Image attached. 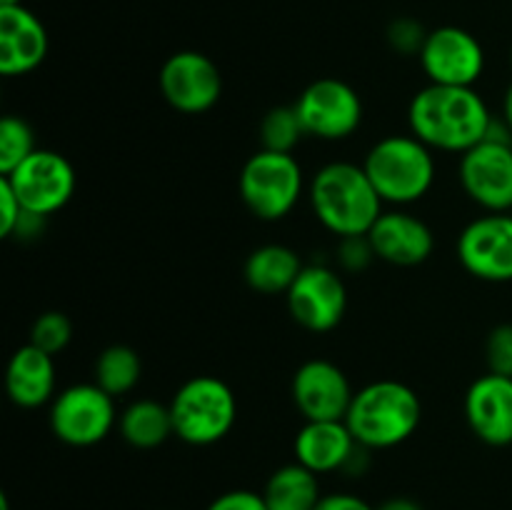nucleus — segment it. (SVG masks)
I'll return each instance as SVG.
<instances>
[{
  "mask_svg": "<svg viewBox=\"0 0 512 510\" xmlns=\"http://www.w3.org/2000/svg\"><path fill=\"white\" fill-rule=\"evenodd\" d=\"M493 113L475 88L425 85L408 105L410 133L430 150L468 153L488 138Z\"/></svg>",
  "mask_w": 512,
  "mask_h": 510,
  "instance_id": "obj_1",
  "label": "nucleus"
},
{
  "mask_svg": "<svg viewBox=\"0 0 512 510\" xmlns=\"http://www.w3.org/2000/svg\"><path fill=\"white\" fill-rule=\"evenodd\" d=\"M308 198L318 223L338 238L368 235L383 215V198L365 168L348 160L323 165L310 180Z\"/></svg>",
  "mask_w": 512,
  "mask_h": 510,
  "instance_id": "obj_2",
  "label": "nucleus"
},
{
  "mask_svg": "<svg viewBox=\"0 0 512 510\" xmlns=\"http://www.w3.org/2000/svg\"><path fill=\"white\" fill-rule=\"evenodd\" d=\"M423 420V403L410 385L400 380H373L355 390L345 423L358 445L385 450L405 443Z\"/></svg>",
  "mask_w": 512,
  "mask_h": 510,
  "instance_id": "obj_3",
  "label": "nucleus"
},
{
  "mask_svg": "<svg viewBox=\"0 0 512 510\" xmlns=\"http://www.w3.org/2000/svg\"><path fill=\"white\" fill-rule=\"evenodd\" d=\"M363 168L383 203L400 208L423 200L435 183L433 150L413 133L378 140L365 155Z\"/></svg>",
  "mask_w": 512,
  "mask_h": 510,
  "instance_id": "obj_4",
  "label": "nucleus"
},
{
  "mask_svg": "<svg viewBox=\"0 0 512 510\" xmlns=\"http://www.w3.org/2000/svg\"><path fill=\"white\" fill-rule=\"evenodd\" d=\"M173 428L183 443L213 445L233 430L238 400L230 385L215 375H195L170 400Z\"/></svg>",
  "mask_w": 512,
  "mask_h": 510,
  "instance_id": "obj_5",
  "label": "nucleus"
},
{
  "mask_svg": "<svg viewBox=\"0 0 512 510\" xmlns=\"http://www.w3.org/2000/svg\"><path fill=\"white\" fill-rule=\"evenodd\" d=\"M303 168L293 153L263 150L250 155L240 170V198L245 208L265 223L288 218L303 195Z\"/></svg>",
  "mask_w": 512,
  "mask_h": 510,
  "instance_id": "obj_6",
  "label": "nucleus"
},
{
  "mask_svg": "<svg viewBox=\"0 0 512 510\" xmlns=\"http://www.w3.org/2000/svg\"><path fill=\"white\" fill-rule=\"evenodd\" d=\"M115 398L98 383H75L60 390L50 403V430L55 438L73 448H90L113 430Z\"/></svg>",
  "mask_w": 512,
  "mask_h": 510,
  "instance_id": "obj_7",
  "label": "nucleus"
},
{
  "mask_svg": "<svg viewBox=\"0 0 512 510\" xmlns=\"http://www.w3.org/2000/svg\"><path fill=\"white\" fill-rule=\"evenodd\" d=\"M295 110L308 138L345 140L363 123L358 90L340 78H318L300 93Z\"/></svg>",
  "mask_w": 512,
  "mask_h": 510,
  "instance_id": "obj_8",
  "label": "nucleus"
},
{
  "mask_svg": "<svg viewBox=\"0 0 512 510\" xmlns=\"http://www.w3.org/2000/svg\"><path fill=\"white\" fill-rule=\"evenodd\" d=\"M0 178L8 180L23 210L40 215V218H50L53 213L63 210L78 185L70 160L45 148H38L13 173L0 175Z\"/></svg>",
  "mask_w": 512,
  "mask_h": 510,
  "instance_id": "obj_9",
  "label": "nucleus"
},
{
  "mask_svg": "<svg viewBox=\"0 0 512 510\" xmlns=\"http://www.w3.org/2000/svg\"><path fill=\"white\" fill-rule=\"evenodd\" d=\"M418 58L423 73L435 85L475 88L485 73V48L470 30L458 25L430 30Z\"/></svg>",
  "mask_w": 512,
  "mask_h": 510,
  "instance_id": "obj_10",
  "label": "nucleus"
},
{
  "mask_svg": "<svg viewBox=\"0 0 512 510\" xmlns=\"http://www.w3.org/2000/svg\"><path fill=\"white\" fill-rule=\"evenodd\" d=\"M460 185L488 213L512 210V140L485 138L460 155Z\"/></svg>",
  "mask_w": 512,
  "mask_h": 510,
  "instance_id": "obj_11",
  "label": "nucleus"
},
{
  "mask_svg": "<svg viewBox=\"0 0 512 510\" xmlns=\"http://www.w3.org/2000/svg\"><path fill=\"white\" fill-rule=\"evenodd\" d=\"M285 298L295 323L310 333H328L338 328L348 310L345 280L328 265H305Z\"/></svg>",
  "mask_w": 512,
  "mask_h": 510,
  "instance_id": "obj_12",
  "label": "nucleus"
},
{
  "mask_svg": "<svg viewBox=\"0 0 512 510\" xmlns=\"http://www.w3.org/2000/svg\"><path fill=\"white\" fill-rule=\"evenodd\" d=\"M160 93L170 108L185 115H200L223 95L220 68L198 50H178L163 63L158 75Z\"/></svg>",
  "mask_w": 512,
  "mask_h": 510,
  "instance_id": "obj_13",
  "label": "nucleus"
},
{
  "mask_svg": "<svg viewBox=\"0 0 512 510\" xmlns=\"http://www.w3.org/2000/svg\"><path fill=\"white\" fill-rule=\"evenodd\" d=\"M458 260L473 278L485 283L512 280V215L485 213L463 228Z\"/></svg>",
  "mask_w": 512,
  "mask_h": 510,
  "instance_id": "obj_14",
  "label": "nucleus"
},
{
  "mask_svg": "<svg viewBox=\"0 0 512 510\" xmlns=\"http://www.w3.org/2000/svg\"><path fill=\"white\" fill-rule=\"evenodd\" d=\"M290 395L305 420H345L355 390L343 368L315 358L295 370Z\"/></svg>",
  "mask_w": 512,
  "mask_h": 510,
  "instance_id": "obj_15",
  "label": "nucleus"
},
{
  "mask_svg": "<svg viewBox=\"0 0 512 510\" xmlns=\"http://www.w3.org/2000/svg\"><path fill=\"white\" fill-rule=\"evenodd\" d=\"M465 420L478 440L493 448L512 443V378L485 373L465 393Z\"/></svg>",
  "mask_w": 512,
  "mask_h": 510,
  "instance_id": "obj_16",
  "label": "nucleus"
},
{
  "mask_svg": "<svg viewBox=\"0 0 512 510\" xmlns=\"http://www.w3.org/2000/svg\"><path fill=\"white\" fill-rule=\"evenodd\" d=\"M48 30L25 5H0V73L5 78L33 73L48 55Z\"/></svg>",
  "mask_w": 512,
  "mask_h": 510,
  "instance_id": "obj_17",
  "label": "nucleus"
},
{
  "mask_svg": "<svg viewBox=\"0 0 512 510\" xmlns=\"http://www.w3.org/2000/svg\"><path fill=\"white\" fill-rule=\"evenodd\" d=\"M368 238L380 260L400 265V268H413V265L425 263L435 248L430 225L403 208L388 210V213L383 210V215L370 228Z\"/></svg>",
  "mask_w": 512,
  "mask_h": 510,
  "instance_id": "obj_18",
  "label": "nucleus"
},
{
  "mask_svg": "<svg viewBox=\"0 0 512 510\" xmlns=\"http://www.w3.org/2000/svg\"><path fill=\"white\" fill-rule=\"evenodd\" d=\"M358 448L345 420H305L293 443L295 463L305 465L315 475L345 470Z\"/></svg>",
  "mask_w": 512,
  "mask_h": 510,
  "instance_id": "obj_19",
  "label": "nucleus"
},
{
  "mask_svg": "<svg viewBox=\"0 0 512 510\" xmlns=\"http://www.w3.org/2000/svg\"><path fill=\"white\" fill-rule=\"evenodd\" d=\"M55 355L35 348L33 343L20 345L5 368V390L18 408L33 410L55 398Z\"/></svg>",
  "mask_w": 512,
  "mask_h": 510,
  "instance_id": "obj_20",
  "label": "nucleus"
},
{
  "mask_svg": "<svg viewBox=\"0 0 512 510\" xmlns=\"http://www.w3.org/2000/svg\"><path fill=\"white\" fill-rule=\"evenodd\" d=\"M303 260L293 248L280 243H268L255 248L245 260V283L263 295L288 293L293 288L295 278L303 270Z\"/></svg>",
  "mask_w": 512,
  "mask_h": 510,
  "instance_id": "obj_21",
  "label": "nucleus"
},
{
  "mask_svg": "<svg viewBox=\"0 0 512 510\" xmlns=\"http://www.w3.org/2000/svg\"><path fill=\"white\" fill-rule=\"evenodd\" d=\"M263 498L268 510H315L323 493L313 470L300 463H290L270 475Z\"/></svg>",
  "mask_w": 512,
  "mask_h": 510,
  "instance_id": "obj_22",
  "label": "nucleus"
},
{
  "mask_svg": "<svg viewBox=\"0 0 512 510\" xmlns=\"http://www.w3.org/2000/svg\"><path fill=\"white\" fill-rule=\"evenodd\" d=\"M120 435L128 445L138 450H153L175 435L170 405L158 400H135L120 415Z\"/></svg>",
  "mask_w": 512,
  "mask_h": 510,
  "instance_id": "obj_23",
  "label": "nucleus"
},
{
  "mask_svg": "<svg viewBox=\"0 0 512 510\" xmlns=\"http://www.w3.org/2000/svg\"><path fill=\"white\" fill-rule=\"evenodd\" d=\"M140 375H143V360H140L138 350L130 345H110L95 360L93 383L118 398V395L130 393L140 383Z\"/></svg>",
  "mask_w": 512,
  "mask_h": 510,
  "instance_id": "obj_24",
  "label": "nucleus"
},
{
  "mask_svg": "<svg viewBox=\"0 0 512 510\" xmlns=\"http://www.w3.org/2000/svg\"><path fill=\"white\" fill-rule=\"evenodd\" d=\"M308 138L295 105H275L260 120V148L273 153H293L295 145Z\"/></svg>",
  "mask_w": 512,
  "mask_h": 510,
  "instance_id": "obj_25",
  "label": "nucleus"
},
{
  "mask_svg": "<svg viewBox=\"0 0 512 510\" xmlns=\"http://www.w3.org/2000/svg\"><path fill=\"white\" fill-rule=\"evenodd\" d=\"M35 150L33 128L18 115H5L0 120V175L13 173Z\"/></svg>",
  "mask_w": 512,
  "mask_h": 510,
  "instance_id": "obj_26",
  "label": "nucleus"
},
{
  "mask_svg": "<svg viewBox=\"0 0 512 510\" xmlns=\"http://www.w3.org/2000/svg\"><path fill=\"white\" fill-rule=\"evenodd\" d=\"M70 340H73V323L60 310H48V313L38 315L30 328V343L50 355L63 353Z\"/></svg>",
  "mask_w": 512,
  "mask_h": 510,
  "instance_id": "obj_27",
  "label": "nucleus"
},
{
  "mask_svg": "<svg viewBox=\"0 0 512 510\" xmlns=\"http://www.w3.org/2000/svg\"><path fill=\"white\" fill-rule=\"evenodd\" d=\"M485 363L488 373L512 378V323L495 325L485 340Z\"/></svg>",
  "mask_w": 512,
  "mask_h": 510,
  "instance_id": "obj_28",
  "label": "nucleus"
},
{
  "mask_svg": "<svg viewBox=\"0 0 512 510\" xmlns=\"http://www.w3.org/2000/svg\"><path fill=\"white\" fill-rule=\"evenodd\" d=\"M373 258H378L373 250L368 235H350V238H340L338 245V263L340 268L348 270V273H360V270L368 268L373 263Z\"/></svg>",
  "mask_w": 512,
  "mask_h": 510,
  "instance_id": "obj_29",
  "label": "nucleus"
},
{
  "mask_svg": "<svg viewBox=\"0 0 512 510\" xmlns=\"http://www.w3.org/2000/svg\"><path fill=\"white\" fill-rule=\"evenodd\" d=\"M425 38L428 33L423 30V25L418 20L410 18H400L390 25L388 30V40L398 53H408V55H418L420 48H423Z\"/></svg>",
  "mask_w": 512,
  "mask_h": 510,
  "instance_id": "obj_30",
  "label": "nucleus"
},
{
  "mask_svg": "<svg viewBox=\"0 0 512 510\" xmlns=\"http://www.w3.org/2000/svg\"><path fill=\"white\" fill-rule=\"evenodd\" d=\"M23 213L25 210L23 205H20L18 195L13 193L8 180L0 178V235H3V238H13Z\"/></svg>",
  "mask_w": 512,
  "mask_h": 510,
  "instance_id": "obj_31",
  "label": "nucleus"
},
{
  "mask_svg": "<svg viewBox=\"0 0 512 510\" xmlns=\"http://www.w3.org/2000/svg\"><path fill=\"white\" fill-rule=\"evenodd\" d=\"M208 510H268L263 493L255 490H228V493L218 495Z\"/></svg>",
  "mask_w": 512,
  "mask_h": 510,
  "instance_id": "obj_32",
  "label": "nucleus"
},
{
  "mask_svg": "<svg viewBox=\"0 0 512 510\" xmlns=\"http://www.w3.org/2000/svg\"><path fill=\"white\" fill-rule=\"evenodd\" d=\"M315 510H375V508L353 493H330L320 498L318 508Z\"/></svg>",
  "mask_w": 512,
  "mask_h": 510,
  "instance_id": "obj_33",
  "label": "nucleus"
},
{
  "mask_svg": "<svg viewBox=\"0 0 512 510\" xmlns=\"http://www.w3.org/2000/svg\"><path fill=\"white\" fill-rule=\"evenodd\" d=\"M375 510H423V508H420V503H415V500L410 498H390Z\"/></svg>",
  "mask_w": 512,
  "mask_h": 510,
  "instance_id": "obj_34",
  "label": "nucleus"
},
{
  "mask_svg": "<svg viewBox=\"0 0 512 510\" xmlns=\"http://www.w3.org/2000/svg\"><path fill=\"white\" fill-rule=\"evenodd\" d=\"M503 120L512 133V83H510V88L505 90V98H503Z\"/></svg>",
  "mask_w": 512,
  "mask_h": 510,
  "instance_id": "obj_35",
  "label": "nucleus"
},
{
  "mask_svg": "<svg viewBox=\"0 0 512 510\" xmlns=\"http://www.w3.org/2000/svg\"><path fill=\"white\" fill-rule=\"evenodd\" d=\"M0 510H10V503H8V498H5V495L0 498Z\"/></svg>",
  "mask_w": 512,
  "mask_h": 510,
  "instance_id": "obj_36",
  "label": "nucleus"
},
{
  "mask_svg": "<svg viewBox=\"0 0 512 510\" xmlns=\"http://www.w3.org/2000/svg\"><path fill=\"white\" fill-rule=\"evenodd\" d=\"M0 5H23V0H0Z\"/></svg>",
  "mask_w": 512,
  "mask_h": 510,
  "instance_id": "obj_37",
  "label": "nucleus"
},
{
  "mask_svg": "<svg viewBox=\"0 0 512 510\" xmlns=\"http://www.w3.org/2000/svg\"><path fill=\"white\" fill-rule=\"evenodd\" d=\"M510 65H512V50H510Z\"/></svg>",
  "mask_w": 512,
  "mask_h": 510,
  "instance_id": "obj_38",
  "label": "nucleus"
}]
</instances>
